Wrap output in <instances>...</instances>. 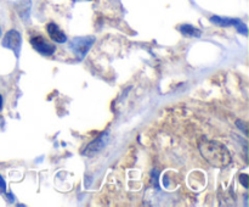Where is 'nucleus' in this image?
Here are the masks:
<instances>
[{"mask_svg":"<svg viewBox=\"0 0 249 207\" xmlns=\"http://www.w3.org/2000/svg\"><path fill=\"white\" fill-rule=\"evenodd\" d=\"M198 149L207 162L214 167H225L231 162V155L229 150L218 141L202 139L198 143Z\"/></svg>","mask_w":249,"mask_h":207,"instance_id":"nucleus-1","label":"nucleus"},{"mask_svg":"<svg viewBox=\"0 0 249 207\" xmlns=\"http://www.w3.org/2000/svg\"><path fill=\"white\" fill-rule=\"evenodd\" d=\"M94 43V37H77V38H73L70 46L73 50V53H74L78 57L83 58L87 55L88 51H89V49L91 48V45Z\"/></svg>","mask_w":249,"mask_h":207,"instance_id":"nucleus-2","label":"nucleus"},{"mask_svg":"<svg viewBox=\"0 0 249 207\" xmlns=\"http://www.w3.org/2000/svg\"><path fill=\"white\" fill-rule=\"evenodd\" d=\"M21 34H19V32L16 31V29H11V31L7 32V33L5 34L4 39H2V46L12 50L17 56H18L19 50H21Z\"/></svg>","mask_w":249,"mask_h":207,"instance_id":"nucleus-3","label":"nucleus"},{"mask_svg":"<svg viewBox=\"0 0 249 207\" xmlns=\"http://www.w3.org/2000/svg\"><path fill=\"white\" fill-rule=\"evenodd\" d=\"M31 44L34 49H36L38 53H40L41 55L50 56L53 55L56 51V46L53 45L51 43H49L45 38H43L41 36H33L31 38Z\"/></svg>","mask_w":249,"mask_h":207,"instance_id":"nucleus-4","label":"nucleus"},{"mask_svg":"<svg viewBox=\"0 0 249 207\" xmlns=\"http://www.w3.org/2000/svg\"><path fill=\"white\" fill-rule=\"evenodd\" d=\"M46 31H48L49 37H50L51 40H53L55 43H66L67 41V36L65 34V32H62L60 29V27L56 23H49L46 26Z\"/></svg>","mask_w":249,"mask_h":207,"instance_id":"nucleus-5","label":"nucleus"},{"mask_svg":"<svg viewBox=\"0 0 249 207\" xmlns=\"http://www.w3.org/2000/svg\"><path fill=\"white\" fill-rule=\"evenodd\" d=\"M106 141H107V133H105L102 134V135H100L96 140L92 141L91 144H89L88 148L85 149L84 153L85 155H94V153L99 152V151L106 145Z\"/></svg>","mask_w":249,"mask_h":207,"instance_id":"nucleus-6","label":"nucleus"},{"mask_svg":"<svg viewBox=\"0 0 249 207\" xmlns=\"http://www.w3.org/2000/svg\"><path fill=\"white\" fill-rule=\"evenodd\" d=\"M211 22L213 23L218 24V26L221 27H230V26H237L240 24L241 19H229V17H220V16H212L211 17Z\"/></svg>","mask_w":249,"mask_h":207,"instance_id":"nucleus-7","label":"nucleus"},{"mask_svg":"<svg viewBox=\"0 0 249 207\" xmlns=\"http://www.w3.org/2000/svg\"><path fill=\"white\" fill-rule=\"evenodd\" d=\"M16 10L19 14V16L23 19H28L29 11H31V0H21L16 4Z\"/></svg>","mask_w":249,"mask_h":207,"instance_id":"nucleus-8","label":"nucleus"},{"mask_svg":"<svg viewBox=\"0 0 249 207\" xmlns=\"http://www.w3.org/2000/svg\"><path fill=\"white\" fill-rule=\"evenodd\" d=\"M180 32H181L184 36L186 37H201L202 32L199 29H197L196 27H194L192 24H182L180 26Z\"/></svg>","mask_w":249,"mask_h":207,"instance_id":"nucleus-9","label":"nucleus"},{"mask_svg":"<svg viewBox=\"0 0 249 207\" xmlns=\"http://www.w3.org/2000/svg\"><path fill=\"white\" fill-rule=\"evenodd\" d=\"M240 182L242 183L243 187L245 188H248V175L247 174H241L240 175Z\"/></svg>","mask_w":249,"mask_h":207,"instance_id":"nucleus-10","label":"nucleus"},{"mask_svg":"<svg viewBox=\"0 0 249 207\" xmlns=\"http://www.w3.org/2000/svg\"><path fill=\"white\" fill-rule=\"evenodd\" d=\"M0 190H1L2 192H6V183L2 179L1 175H0Z\"/></svg>","mask_w":249,"mask_h":207,"instance_id":"nucleus-11","label":"nucleus"},{"mask_svg":"<svg viewBox=\"0 0 249 207\" xmlns=\"http://www.w3.org/2000/svg\"><path fill=\"white\" fill-rule=\"evenodd\" d=\"M237 126L240 127V128L243 129V132H245V134H247V127H246V123L242 121H237Z\"/></svg>","mask_w":249,"mask_h":207,"instance_id":"nucleus-12","label":"nucleus"},{"mask_svg":"<svg viewBox=\"0 0 249 207\" xmlns=\"http://www.w3.org/2000/svg\"><path fill=\"white\" fill-rule=\"evenodd\" d=\"M1 107H2V97L1 95H0V110H1Z\"/></svg>","mask_w":249,"mask_h":207,"instance_id":"nucleus-13","label":"nucleus"},{"mask_svg":"<svg viewBox=\"0 0 249 207\" xmlns=\"http://www.w3.org/2000/svg\"><path fill=\"white\" fill-rule=\"evenodd\" d=\"M0 33H1V31H0Z\"/></svg>","mask_w":249,"mask_h":207,"instance_id":"nucleus-14","label":"nucleus"}]
</instances>
